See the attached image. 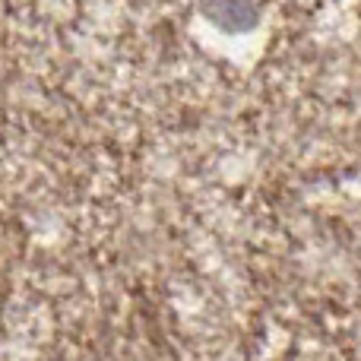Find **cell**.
Wrapping results in <instances>:
<instances>
[{
  "instance_id": "6da1fadb",
  "label": "cell",
  "mask_w": 361,
  "mask_h": 361,
  "mask_svg": "<svg viewBox=\"0 0 361 361\" xmlns=\"http://www.w3.org/2000/svg\"><path fill=\"white\" fill-rule=\"evenodd\" d=\"M206 10L222 29H247L257 19V6L250 0H206Z\"/></svg>"
}]
</instances>
